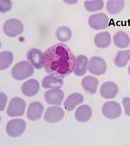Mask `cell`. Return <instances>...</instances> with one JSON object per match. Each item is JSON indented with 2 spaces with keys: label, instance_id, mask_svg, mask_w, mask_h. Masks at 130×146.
I'll use <instances>...</instances> for the list:
<instances>
[{
  "label": "cell",
  "instance_id": "obj_1",
  "mask_svg": "<svg viewBox=\"0 0 130 146\" xmlns=\"http://www.w3.org/2000/svg\"><path fill=\"white\" fill-rule=\"evenodd\" d=\"M42 64L46 72L62 80L75 70L76 59L68 46L58 43L48 48L43 53Z\"/></svg>",
  "mask_w": 130,
  "mask_h": 146
},
{
  "label": "cell",
  "instance_id": "obj_2",
  "mask_svg": "<svg viewBox=\"0 0 130 146\" xmlns=\"http://www.w3.org/2000/svg\"><path fill=\"white\" fill-rule=\"evenodd\" d=\"M34 70L32 65L27 61H22L17 63L11 70V76L17 80H23L34 74Z\"/></svg>",
  "mask_w": 130,
  "mask_h": 146
},
{
  "label": "cell",
  "instance_id": "obj_3",
  "mask_svg": "<svg viewBox=\"0 0 130 146\" xmlns=\"http://www.w3.org/2000/svg\"><path fill=\"white\" fill-rule=\"evenodd\" d=\"M24 30L23 23L20 20L15 18L6 21L3 25L4 33L9 37H14L19 35L23 32Z\"/></svg>",
  "mask_w": 130,
  "mask_h": 146
},
{
  "label": "cell",
  "instance_id": "obj_4",
  "mask_svg": "<svg viewBox=\"0 0 130 146\" xmlns=\"http://www.w3.org/2000/svg\"><path fill=\"white\" fill-rule=\"evenodd\" d=\"M26 108L25 102L22 98L15 97L10 101L7 113L10 117L21 116L24 115Z\"/></svg>",
  "mask_w": 130,
  "mask_h": 146
},
{
  "label": "cell",
  "instance_id": "obj_5",
  "mask_svg": "<svg viewBox=\"0 0 130 146\" xmlns=\"http://www.w3.org/2000/svg\"><path fill=\"white\" fill-rule=\"evenodd\" d=\"M26 127V124L23 119H13L7 123L6 126L7 133L11 137H18L25 132Z\"/></svg>",
  "mask_w": 130,
  "mask_h": 146
},
{
  "label": "cell",
  "instance_id": "obj_6",
  "mask_svg": "<svg viewBox=\"0 0 130 146\" xmlns=\"http://www.w3.org/2000/svg\"><path fill=\"white\" fill-rule=\"evenodd\" d=\"M121 111L120 105L115 101L107 102L102 107V114L108 119H115L118 118L121 115Z\"/></svg>",
  "mask_w": 130,
  "mask_h": 146
},
{
  "label": "cell",
  "instance_id": "obj_7",
  "mask_svg": "<svg viewBox=\"0 0 130 146\" xmlns=\"http://www.w3.org/2000/svg\"><path fill=\"white\" fill-rule=\"evenodd\" d=\"M88 23L90 26L94 30H102L108 26L109 18L105 13L93 14L89 17Z\"/></svg>",
  "mask_w": 130,
  "mask_h": 146
},
{
  "label": "cell",
  "instance_id": "obj_8",
  "mask_svg": "<svg viewBox=\"0 0 130 146\" xmlns=\"http://www.w3.org/2000/svg\"><path fill=\"white\" fill-rule=\"evenodd\" d=\"M88 70L92 75L100 76L105 74L107 70V65L104 59L98 56H93L89 62Z\"/></svg>",
  "mask_w": 130,
  "mask_h": 146
},
{
  "label": "cell",
  "instance_id": "obj_9",
  "mask_svg": "<svg viewBox=\"0 0 130 146\" xmlns=\"http://www.w3.org/2000/svg\"><path fill=\"white\" fill-rule=\"evenodd\" d=\"M65 112L61 108L52 106L48 108L45 113L44 119L46 122L53 123L58 122L64 117Z\"/></svg>",
  "mask_w": 130,
  "mask_h": 146
},
{
  "label": "cell",
  "instance_id": "obj_10",
  "mask_svg": "<svg viewBox=\"0 0 130 146\" xmlns=\"http://www.w3.org/2000/svg\"><path fill=\"white\" fill-rule=\"evenodd\" d=\"M64 98V92L58 88L49 90L44 94L45 100L50 105L61 106Z\"/></svg>",
  "mask_w": 130,
  "mask_h": 146
},
{
  "label": "cell",
  "instance_id": "obj_11",
  "mask_svg": "<svg viewBox=\"0 0 130 146\" xmlns=\"http://www.w3.org/2000/svg\"><path fill=\"white\" fill-rule=\"evenodd\" d=\"M43 111L44 106L40 102H32L28 106L27 117L31 121H37L41 117Z\"/></svg>",
  "mask_w": 130,
  "mask_h": 146
},
{
  "label": "cell",
  "instance_id": "obj_12",
  "mask_svg": "<svg viewBox=\"0 0 130 146\" xmlns=\"http://www.w3.org/2000/svg\"><path fill=\"white\" fill-rule=\"evenodd\" d=\"M42 52L36 48L30 49L27 54V58L28 61L37 70L42 69Z\"/></svg>",
  "mask_w": 130,
  "mask_h": 146
},
{
  "label": "cell",
  "instance_id": "obj_13",
  "mask_svg": "<svg viewBox=\"0 0 130 146\" xmlns=\"http://www.w3.org/2000/svg\"><path fill=\"white\" fill-rule=\"evenodd\" d=\"M40 84L35 79L31 78L22 85V92L27 97L36 96L40 90Z\"/></svg>",
  "mask_w": 130,
  "mask_h": 146
},
{
  "label": "cell",
  "instance_id": "obj_14",
  "mask_svg": "<svg viewBox=\"0 0 130 146\" xmlns=\"http://www.w3.org/2000/svg\"><path fill=\"white\" fill-rule=\"evenodd\" d=\"M101 95L105 99L114 98L118 92V88L115 82H107L101 85L100 89Z\"/></svg>",
  "mask_w": 130,
  "mask_h": 146
},
{
  "label": "cell",
  "instance_id": "obj_15",
  "mask_svg": "<svg viewBox=\"0 0 130 146\" xmlns=\"http://www.w3.org/2000/svg\"><path fill=\"white\" fill-rule=\"evenodd\" d=\"M84 101L82 95L77 92L70 94L64 102V107L66 111H73L76 106L81 104Z\"/></svg>",
  "mask_w": 130,
  "mask_h": 146
},
{
  "label": "cell",
  "instance_id": "obj_16",
  "mask_svg": "<svg viewBox=\"0 0 130 146\" xmlns=\"http://www.w3.org/2000/svg\"><path fill=\"white\" fill-rule=\"evenodd\" d=\"M99 81L96 78L88 76L84 77L82 81V86L84 90L92 95L96 92Z\"/></svg>",
  "mask_w": 130,
  "mask_h": 146
},
{
  "label": "cell",
  "instance_id": "obj_17",
  "mask_svg": "<svg viewBox=\"0 0 130 146\" xmlns=\"http://www.w3.org/2000/svg\"><path fill=\"white\" fill-rule=\"evenodd\" d=\"M92 115L91 108L88 105H83L79 107L75 112V117L77 121L85 123L90 120Z\"/></svg>",
  "mask_w": 130,
  "mask_h": 146
},
{
  "label": "cell",
  "instance_id": "obj_18",
  "mask_svg": "<svg viewBox=\"0 0 130 146\" xmlns=\"http://www.w3.org/2000/svg\"><path fill=\"white\" fill-rule=\"evenodd\" d=\"M111 36L108 32L104 31L97 33L94 39L96 46L104 49L109 46L111 43Z\"/></svg>",
  "mask_w": 130,
  "mask_h": 146
},
{
  "label": "cell",
  "instance_id": "obj_19",
  "mask_svg": "<svg viewBox=\"0 0 130 146\" xmlns=\"http://www.w3.org/2000/svg\"><path fill=\"white\" fill-rule=\"evenodd\" d=\"M113 41L116 46L119 48H125L130 44V38L126 33L119 31L115 34Z\"/></svg>",
  "mask_w": 130,
  "mask_h": 146
},
{
  "label": "cell",
  "instance_id": "obj_20",
  "mask_svg": "<svg viewBox=\"0 0 130 146\" xmlns=\"http://www.w3.org/2000/svg\"><path fill=\"white\" fill-rule=\"evenodd\" d=\"M76 61L74 74L77 76H82L86 74L87 70L88 59L86 56L80 55L77 56Z\"/></svg>",
  "mask_w": 130,
  "mask_h": 146
},
{
  "label": "cell",
  "instance_id": "obj_21",
  "mask_svg": "<svg viewBox=\"0 0 130 146\" xmlns=\"http://www.w3.org/2000/svg\"><path fill=\"white\" fill-rule=\"evenodd\" d=\"M42 86L44 88H59L63 86L62 80L58 79L54 76L48 75L46 76L42 80Z\"/></svg>",
  "mask_w": 130,
  "mask_h": 146
},
{
  "label": "cell",
  "instance_id": "obj_22",
  "mask_svg": "<svg viewBox=\"0 0 130 146\" xmlns=\"http://www.w3.org/2000/svg\"><path fill=\"white\" fill-rule=\"evenodd\" d=\"M130 60V50L119 51L114 60L116 66L120 68L125 67Z\"/></svg>",
  "mask_w": 130,
  "mask_h": 146
},
{
  "label": "cell",
  "instance_id": "obj_23",
  "mask_svg": "<svg viewBox=\"0 0 130 146\" xmlns=\"http://www.w3.org/2000/svg\"><path fill=\"white\" fill-rule=\"evenodd\" d=\"M13 61V54L8 51H3L0 53V69L6 70L11 66Z\"/></svg>",
  "mask_w": 130,
  "mask_h": 146
},
{
  "label": "cell",
  "instance_id": "obj_24",
  "mask_svg": "<svg viewBox=\"0 0 130 146\" xmlns=\"http://www.w3.org/2000/svg\"><path fill=\"white\" fill-rule=\"evenodd\" d=\"M124 1H108L107 2L106 8L108 13L111 15L118 14L124 8Z\"/></svg>",
  "mask_w": 130,
  "mask_h": 146
},
{
  "label": "cell",
  "instance_id": "obj_25",
  "mask_svg": "<svg viewBox=\"0 0 130 146\" xmlns=\"http://www.w3.org/2000/svg\"><path fill=\"white\" fill-rule=\"evenodd\" d=\"M72 36V32L69 27L62 26L57 28L56 32V36L60 41L66 42L70 39Z\"/></svg>",
  "mask_w": 130,
  "mask_h": 146
},
{
  "label": "cell",
  "instance_id": "obj_26",
  "mask_svg": "<svg viewBox=\"0 0 130 146\" xmlns=\"http://www.w3.org/2000/svg\"><path fill=\"white\" fill-rule=\"evenodd\" d=\"M104 2L103 1H86L84 2V6L90 12H95L103 9Z\"/></svg>",
  "mask_w": 130,
  "mask_h": 146
},
{
  "label": "cell",
  "instance_id": "obj_27",
  "mask_svg": "<svg viewBox=\"0 0 130 146\" xmlns=\"http://www.w3.org/2000/svg\"><path fill=\"white\" fill-rule=\"evenodd\" d=\"M12 3L11 1H1V11L3 13L7 12L11 10Z\"/></svg>",
  "mask_w": 130,
  "mask_h": 146
},
{
  "label": "cell",
  "instance_id": "obj_28",
  "mask_svg": "<svg viewBox=\"0 0 130 146\" xmlns=\"http://www.w3.org/2000/svg\"><path fill=\"white\" fill-rule=\"evenodd\" d=\"M123 106L125 108V113L127 116H130V98H125L122 101Z\"/></svg>",
  "mask_w": 130,
  "mask_h": 146
},
{
  "label": "cell",
  "instance_id": "obj_29",
  "mask_svg": "<svg viewBox=\"0 0 130 146\" xmlns=\"http://www.w3.org/2000/svg\"><path fill=\"white\" fill-rule=\"evenodd\" d=\"M128 73H129V75H130V65H129V67H128Z\"/></svg>",
  "mask_w": 130,
  "mask_h": 146
}]
</instances>
